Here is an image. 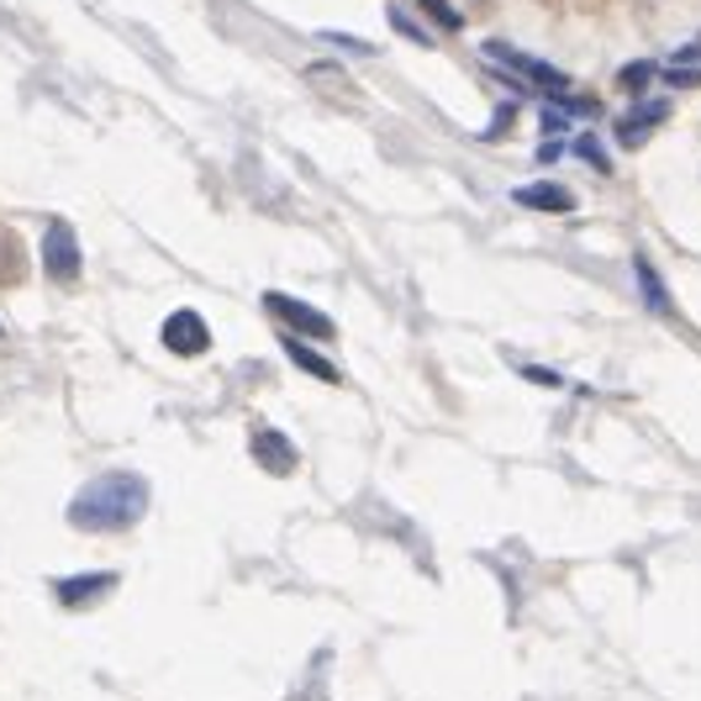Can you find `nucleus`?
I'll return each mask as SVG.
<instances>
[{"instance_id": "1", "label": "nucleus", "mask_w": 701, "mask_h": 701, "mask_svg": "<svg viewBox=\"0 0 701 701\" xmlns=\"http://www.w3.org/2000/svg\"><path fill=\"white\" fill-rule=\"evenodd\" d=\"M148 501L153 490L138 470H106V475H95V480L74 490L63 518H69L74 533H132L148 518Z\"/></svg>"}, {"instance_id": "2", "label": "nucleus", "mask_w": 701, "mask_h": 701, "mask_svg": "<svg viewBox=\"0 0 701 701\" xmlns=\"http://www.w3.org/2000/svg\"><path fill=\"white\" fill-rule=\"evenodd\" d=\"M480 54H486L490 63H501V69H512L522 85L544 91L549 100H565V91H570V74H565V69H554V63H544V59H533V54H518L512 43H496V37H490Z\"/></svg>"}, {"instance_id": "3", "label": "nucleus", "mask_w": 701, "mask_h": 701, "mask_svg": "<svg viewBox=\"0 0 701 701\" xmlns=\"http://www.w3.org/2000/svg\"><path fill=\"white\" fill-rule=\"evenodd\" d=\"M264 311L285 322V333L296 337H311V343H333L337 337V322L328 311H317V306L296 301V296H285V290H264Z\"/></svg>"}, {"instance_id": "4", "label": "nucleus", "mask_w": 701, "mask_h": 701, "mask_svg": "<svg viewBox=\"0 0 701 701\" xmlns=\"http://www.w3.org/2000/svg\"><path fill=\"white\" fill-rule=\"evenodd\" d=\"M43 270H48V280H59V285H74V280L85 275V253H80V238H74V222L69 216H54L48 233H43Z\"/></svg>"}, {"instance_id": "5", "label": "nucleus", "mask_w": 701, "mask_h": 701, "mask_svg": "<svg viewBox=\"0 0 701 701\" xmlns=\"http://www.w3.org/2000/svg\"><path fill=\"white\" fill-rule=\"evenodd\" d=\"M117 585H122L117 570H80V575H59L48 591H54L59 611H91L95 602H106Z\"/></svg>"}, {"instance_id": "6", "label": "nucleus", "mask_w": 701, "mask_h": 701, "mask_svg": "<svg viewBox=\"0 0 701 701\" xmlns=\"http://www.w3.org/2000/svg\"><path fill=\"white\" fill-rule=\"evenodd\" d=\"M248 454H253V464H259L264 475H280V480L301 470V449H296L280 427H264V423L253 427V432H248Z\"/></svg>"}, {"instance_id": "7", "label": "nucleus", "mask_w": 701, "mask_h": 701, "mask_svg": "<svg viewBox=\"0 0 701 701\" xmlns=\"http://www.w3.org/2000/svg\"><path fill=\"white\" fill-rule=\"evenodd\" d=\"M158 337H164V348H169V354H180V359H201V354L212 348V328H206V317H201V311H190V306L169 311V317H164V328H158Z\"/></svg>"}, {"instance_id": "8", "label": "nucleus", "mask_w": 701, "mask_h": 701, "mask_svg": "<svg viewBox=\"0 0 701 701\" xmlns=\"http://www.w3.org/2000/svg\"><path fill=\"white\" fill-rule=\"evenodd\" d=\"M665 117H670V100H639L628 117H617L611 132H617V143H622V148H643V143H649V132L665 122Z\"/></svg>"}, {"instance_id": "9", "label": "nucleus", "mask_w": 701, "mask_h": 701, "mask_svg": "<svg viewBox=\"0 0 701 701\" xmlns=\"http://www.w3.org/2000/svg\"><path fill=\"white\" fill-rule=\"evenodd\" d=\"M633 280H639V296H643V306L654 311V317H675L680 306H675V296H670V285H665V275L654 270V259L649 253H639L633 259Z\"/></svg>"}, {"instance_id": "10", "label": "nucleus", "mask_w": 701, "mask_h": 701, "mask_svg": "<svg viewBox=\"0 0 701 701\" xmlns=\"http://www.w3.org/2000/svg\"><path fill=\"white\" fill-rule=\"evenodd\" d=\"M280 348H285V359H290L296 369H306L311 380H322V385H337V380H343V369H337L333 359H322V354H317V348H311L306 337L280 333Z\"/></svg>"}, {"instance_id": "11", "label": "nucleus", "mask_w": 701, "mask_h": 701, "mask_svg": "<svg viewBox=\"0 0 701 701\" xmlns=\"http://www.w3.org/2000/svg\"><path fill=\"white\" fill-rule=\"evenodd\" d=\"M512 201H518V206H527V212H554V216L575 212V195H570L565 185H554V180L518 185V190H512Z\"/></svg>"}, {"instance_id": "12", "label": "nucleus", "mask_w": 701, "mask_h": 701, "mask_svg": "<svg viewBox=\"0 0 701 701\" xmlns=\"http://www.w3.org/2000/svg\"><path fill=\"white\" fill-rule=\"evenodd\" d=\"M570 153H575V158H585L591 169L611 175V153L602 148V143H596V132H575V138H570Z\"/></svg>"}, {"instance_id": "13", "label": "nucleus", "mask_w": 701, "mask_h": 701, "mask_svg": "<svg viewBox=\"0 0 701 701\" xmlns=\"http://www.w3.org/2000/svg\"><path fill=\"white\" fill-rule=\"evenodd\" d=\"M317 37H322V43H328V48H343V54H354V59H365V54H375V43H369V37H354V32H317Z\"/></svg>"}, {"instance_id": "14", "label": "nucleus", "mask_w": 701, "mask_h": 701, "mask_svg": "<svg viewBox=\"0 0 701 701\" xmlns=\"http://www.w3.org/2000/svg\"><path fill=\"white\" fill-rule=\"evenodd\" d=\"M385 16H391V27H396L401 37H406V43H417V48H427V43H432V32H423V27H417V22H412V16H406L401 5H391Z\"/></svg>"}, {"instance_id": "15", "label": "nucleus", "mask_w": 701, "mask_h": 701, "mask_svg": "<svg viewBox=\"0 0 701 701\" xmlns=\"http://www.w3.org/2000/svg\"><path fill=\"white\" fill-rule=\"evenodd\" d=\"M654 74H660V69H654V59H639V63H628V69H622L617 80H622V91H643V85H649Z\"/></svg>"}, {"instance_id": "16", "label": "nucleus", "mask_w": 701, "mask_h": 701, "mask_svg": "<svg viewBox=\"0 0 701 701\" xmlns=\"http://www.w3.org/2000/svg\"><path fill=\"white\" fill-rule=\"evenodd\" d=\"M423 11H427V16H432V22H438L443 32H459V27H464V16H459L449 0H423Z\"/></svg>"}, {"instance_id": "17", "label": "nucleus", "mask_w": 701, "mask_h": 701, "mask_svg": "<svg viewBox=\"0 0 701 701\" xmlns=\"http://www.w3.org/2000/svg\"><path fill=\"white\" fill-rule=\"evenodd\" d=\"M670 69H701V43H680L670 54Z\"/></svg>"}, {"instance_id": "18", "label": "nucleus", "mask_w": 701, "mask_h": 701, "mask_svg": "<svg viewBox=\"0 0 701 701\" xmlns=\"http://www.w3.org/2000/svg\"><path fill=\"white\" fill-rule=\"evenodd\" d=\"M518 375L522 380H533V385H565V380H559L554 369H544V365H518Z\"/></svg>"}, {"instance_id": "19", "label": "nucleus", "mask_w": 701, "mask_h": 701, "mask_svg": "<svg viewBox=\"0 0 701 701\" xmlns=\"http://www.w3.org/2000/svg\"><path fill=\"white\" fill-rule=\"evenodd\" d=\"M544 132H570V111H565V106H549V111H544ZM570 138H575V132H570Z\"/></svg>"}, {"instance_id": "20", "label": "nucleus", "mask_w": 701, "mask_h": 701, "mask_svg": "<svg viewBox=\"0 0 701 701\" xmlns=\"http://www.w3.org/2000/svg\"><path fill=\"white\" fill-rule=\"evenodd\" d=\"M665 85H675V91H691V85H701V69H665Z\"/></svg>"}, {"instance_id": "21", "label": "nucleus", "mask_w": 701, "mask_h": 701, "mask_svg": "<svg viewBox=\"0 0 701 701\" xmlns=\"http://www.w3.org/2000/svg\"><path fill=\"white\" fill-rule=\"evenodd\" d=\"M507 127H512V106H501V111H496V122L486 127V138H490V143H496V138H501Z\"/></svg>"}, {"instance_id": "22", "label": "nucleus", "mask_w": 701, "mask_h": 701, "mask_svg": "<svg viewBox=\"0 0 701 701\" xmlns=\"http://www.w3.org/2000/svg\"><path fill=\"white\" fill-rule=\"evenodd\" d=\"M559 153H565V143H544V148H538V164H554Z\"/></svg>"}, {"instance_id": "23", "label": "nucleus", "mask_w": 701, "mask_h": 701, "mask_svg": "<svg viewBox=\"0 0 701 701\" xmlns=\"http://www.w3.org/2000/svg\"><path fill=\"white\" fill-rule=\"evenodd\" d=\"M0 333H5V328H0Z\"/></svg>"}]
</instances>
